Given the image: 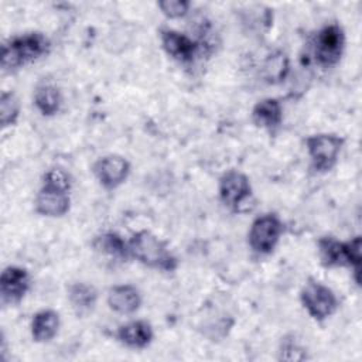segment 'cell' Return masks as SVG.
<instances>
[{"instance_id": "13", "label": "cell", "mask_w": 362, "mask_h": 362, "mask_svg": "<svg viewBox=\"0 0 362 362\" xmlns=\"http://www.w3.org/2000/svg\"><path fill=\"white\" fill-rule=\"evenodd\" d=\"M106 303L113 313L120 315H132L140 308L143 297L140 290L133 284H116L109 288Z\"/></svg>"}, {"instance_id": "8", "label": "cell", "mask_w": 362, "mask_h": 362, "mask_svg": "<svg viewBox=\"0 0 362 362\" xmlns=\"http://www.w3.org/2000/svg\"><path fill=\"white\" fill-rule=\"evenodd\" d=\"M345 139L335 133H317L305 139V148L311 160V167L317 173L332 170L338 161Z\"/></svg>"}, {"instance_id": "24", "label": "cell", "mask_w": 362, "mask_h": 362, "mask_svg": "<svg viewBox=\"0 0 362 362\" xmlns=\"http://www.w3.org/2000/svg\"><path fill=\"white\" fill-rule=\"evenodd\" d=\"M157 7L167 18H181L189 13L191 3L188 0H161Z\"/></svg>"}, {"instance_id": "14", "label": "cell", "mask_w": 362, "mask_h": 362, "mask_svg": "<svg viewBox=\"0 0 362 362\" xmlns=\"http://www.w3.org/2000/svg\"><path fill=\"white\" fill-rule=\"evenodd\" d=\"M116 339L130 349H144L154 339L153 325L146 320H132L116 329Z\"/></svg>"}, {"instance_id": "17", "label": "cell", "mask_w": 362, "mask_h": 362, "mask_svg": "<svg viewBox=\"0 0 362 362\" xmlns=\"http://www.w3.org/2000/svg\"><path fill=\"white\" fill-rule=\"evenodd\" d=\"M61 327V317L58 311L52 308H44L37 311L30 324L31 338L37 344H45L54 339Z\"/></svg>"}, {"instance_id": "10", "label": "cell", "mask_w": 362, "mask_h": 362, "mask_svg": "<svg viewBox=\"0 0 362 362\" xmlns=\"http://www.w3.org/2000/svg\"><path fill=\"white\" fill-rule=\"evenodd\" d=\"M130 161L120 154H107L93 163L92 171L105 189H116L130 174Z\"/></svg>"}, {"instance_id": "11", "label": "cell", "mask_w": 362, "mask_h": 362, "mask_svg": "<svg viewBox=\"0 0 362 362\" xmlns=\"http://www.w3.org/2000/svg\"><path fill=\"white\" fill-rule=\"evenodd\" d=\"M31 286V277L27 269L20 266H7L0 276V298L4 305L18 304Z\"/></svg>"}, {"instance_id": "3", "label": "cell", "mask_w": 362, "mask_h": 362, "mask_svg": "<svg viewBox=\"0 0 362 362\" xmlns=\"http://www.w3.org/2000/svg\"><path fill=\"white\" fill-rule=\"evenodd\" d=\"M362 240L356 235L348 240H339L335 236L327 235L317 240L318 257L324 267H348L354 273L355 283H361L362 266Z\"/></svg>"}, {"instance_id": "4", "label": "cell", "mask_w": 362, "mask_h": 362, "mask_svg": "<svg viewBox=\"0 0 362 362\" xmlns=\"http://www.w3.org/2000/svg\"><path fill=\"white\" fill-rule=\"evenodd\" d=\"M221 202L233 212H247L253 206V189L249 177L239 170H228L219 178Z\"/></svg>"}, {"instance_id": "21", "label": "cell", "mask_w": 362, "mask_h": 362, "mask_svg": "<svg viewBox=\"0 0 362 362\" xmlns=\"http://www.w3.org/2000/svg\"><path fill=\"white\" fill-rule=\"evenodd\" d=\"M20 116V100L13 90H3L0 96V124L7 129L17 123Z\"/></svg>"}, {"instance_id": "9", "label": "cell", "mask_w": 362, "mask_h": 362, "mask_svg": "<svg viewBox=\"0 0 362 362\" xmlns=\"http://www.w3.org/2000/svg\"><path fill=\"white\" fill-rule=\"evenodd\" d=\"M160 42L164 52L182 65H191L202 54V41L192 40L189 35L173 28L160 30Z\"/></svg>"}, {"instance_id": "16", "label": "cell", "mask_w": 362, "mask_h": 362, "mask_svg": "<svg viewBox=\"0 0 362 362\" xmlns=\"http://www.w3.org/2000/svg\"><path fill=\"white\" fill-rule=\"evenodd\" d=\"M66 297L76 317L89 315L98 303V290L85 281H74L66 288Z\"/></svg>"}, {"instance_id": "23", "label": "cell", "mask_w": 362, "mask_h": 362, "mask_svg": "<svg viewBox=\"0 0 362 362\" xmlns=\"http://www.w3.org/2000/svg\"><path fill=\"white\" fill-rule=\"evenodd\" d=\"M41 184L55 187V188H62V189H72V177L68 171H65L61 167H52L48 168L41 178Z\"/></svg>"}, {"instance_id": "2", "label": "cell", "mask_w": 362, "mask_h": 362, "mask_svg": "<svg viewBox=\"0 0 362 362\" xmlns=\"http://www.w3.org/2000/svg\"><path fill=\"white\" fill-rule=\"evenodd\" d=\"M127 245L130 257L150 269L171 273L178 267V259L170 250L168 245L147 229L134 232L127 240Z\"/></svg>"}, {"instance_id": "6", "label": "cell", "mask_w": 362, "mask_h": 362, "mask_svg": "<svg viewBox=\"0 0 362 362\" xmlns=\"http://www.w3.org/2000/svg\"><path fill=\"white\" fill-rule=\"evenodd\" d=\"M300 301L307 314L317 322L329 318L338 308V297L322 281L308 279L300 291Z\"/></svg>"}, {"instance_id": "19", "label": "cell", "mask_w": 362, "mask_h": 362, "mask_svg": "<svg viewBox=\"0 0 362 362\" xmlns=\"http://www.w3.org/2000/svg\"><path fill=\"white\" fill-rule=\"evenodd\" d=\"M62 100L64 99H62V93H61L59 88L49 82L37 85L34 95H33V102H34L37 110L45 117L55 116L61 110Z\"/></svg>"}, {"instance_id": "15", "label": "cell", "mask_w": 362, "mask_h": 362, "mask_svg": "<svg viewBox=\"0 0 362 362\" xmlns=\"http://www.w3.org/2000/svg\"><path fill=\"white\" fill-rule=\"evenodd\" d=\"M252 120L257 127L274 134L283 122V105L276 98H264L252 109Z\"/></svg>"}, {"instance_id": "1", "label": "cell", "mask_w": 362, "mask_h": 362, "mask_svg": "<svg viewBox=\"0 0 362 362\" xmlns=\"http://www.w3.org/2000/svg\"><path fill=\"white\" fill-rule=\"evenodd\" d=\"M49 49L51 41L41 31H30L14 35L1 45V69L4 72H14L24 65L48 55Z\"/></svg>"}, {"instance_id": "18", "label": "cell", "mask_w": 362, "mask_h": 362, "mask_svg": "<svg viewBox=\"0 0 362 362\" xmlns=\"http://www.w3.org/2000/svg\"><path fill=\"white\" fill-rule=\"evenodd\" d=\"M92 247L99 255L117 262H126L130 257L127 242L119 233L112 230L95 236L92 240Z\"/></svg>"}, {"instance_id": "7", "label": "cell", "mask_w": 362, "mask_h": 362, "mask_svg": "<svg viewBox=\"0 0 362 362\" xmlns=\"http://www.w3.org/2000/svg\"><path fill=\"white\" fill-rule=\"evenodd\" d=\"M283 230V222L276 214H262L250 223L247 232V245L256 255L267 256L276 249Z\"/></svg>"}, {"instance_id": "20", "label": "cell", "mask_w": 362, "mask_h": 362, "mask_svg": "<svg viewBox=\"0 0 362 362\" xmlns=\"http://www.w3.org/2000/svg\"><path fill=\"white\" fill-rule=\"evenodd\" d=\"M290 71V59L283 51H273L262 64V78L270 85H277L286 79Z\"/></svg>"}, {"instance_id": "5", "label": "cell", "mask_w": 362, "mask_h": 362, "mask_svg": "<svg viewBox=\"0 0 362 362\" xmlns=\"http://www.w3.org/2000/svg\"><path fill=\"white\" fill-rule=\"evenodd\" d=\"M345 31L341 24L322 25L313 38V55L321 68H334L339 64L345 51Z\"/></svg>"}, {"instance_id": "22", "label": "cell", "mask_w": 362, "mask_h": 362, "mask_svg": "<svg viewBox=\"0 0 362 362\" xmlns=\"http://www.w3.org/2000/svg\"><path fill=\"white\" fill-rule=\"evenodd\" d=\"M280 361H305L308 359L307 349L301 345V342L296 338V335H287L281 338L279 346V356Z\"/></svg>"}, {"instance_id": "12", "label": "cell", "mask_w": 362, "mask_h": 362, "mask_svg": "<svg viewBox=\"0 0 362 362\" xmlns=\"http://www.w3.org/2000/svg\"><path fill=\"white\" fill-rule=\"evenodd\" d=\"M69 192L68 189L41 184L34 199L35 212L47 218H62L71 209Z\"/></svg>"}]
</instances>
